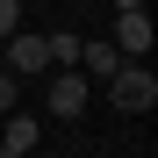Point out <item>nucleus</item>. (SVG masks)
I'll return each mask as SVG.
<instances>
[{
	"label": "nucleus",
	"mask_w": 158,
	"mask_h": 158,
	"mask_svg": "<svg viewBox=\"0 0 158 158\" xmlns=\"http://www.w3.org/2000/svg\"><path fill=\"white\" fill-rule=\"evenodd\" d=\"M0 72H15L22 86H29V79H43V72H50V50H43V36H29V29L0 36Z\"/></svg>",
	"instance_id": "nucleus-1"
},
{
	"label": "nucleus",
	"mask_w": 158,
	"mask_h": 158,
	"mask_svg": "<svg viewBox=\"0 0 158 158\" xmlns=\"http://www.w3.org/2000/svg\"><path fill=\"white\" fill-rule=\"evenodd\" d=\"M108 101L122 115H151L158 108V79H151V65H122L115 79H108Z\"/></svg>",
	"instance_id": "nucleus-2"
},
{
	"label": "nucleus",
	"mask_w": 158,
	"mask_h": 158,
	"mask_svg": "<svg viewBox=\"0 0 158 158\" xmlns=\"http://www.w3.org/2000/svg\"><path fill=\"white\" fill-rule=\"evenodd\" d=\"M50 86H43V108L58 115V122H79L86 115V72H43Z\"/></svg>",
	"instance_id": "nucleus-3"
},
{
	"label": "nucleus",
	"mask_w": 158,
	"mask_h": 158,
	"mask_svg": "<svg viewBox=\"0 0 158 158\" xmlns=\"http://www.w3.org/2000/svg\"><path fill=\"white\" fill-rule=\"evenodd\" d=\"M115 50H122V65H144V50H151V7L115 15Z\"/></svg>",
	"instance_id": "nucleus-4"
},
{
	"label": "nucleus",
	"mask_w": 158,
	"mask_h": 158,
	"mask_svg": "<svg viewBox=\"0 0 158 158\" xmlns=\"http://www.w3.org/2000/svg\"><path fill=\"white\" fill-rule=\"evenodd\" d=\"M79 72H86V79H115V72H122V50L86 36V43H79Z\"/></svg>",
	"instance_id": "nucleus-5"
},
{
	"label": "nucleus",
	"mask_w": 158,
	"mask_h": 158,
	"mask_svg": "<svg viewBox=\"0 0 158 158\" xmlns=\"http://www.w3.org/2000/svg\"><path fill=\"white\" fill-rule=\"evenodd\" d=\"M79 43H86L79 29H50V36H43V50H50V72H79Z\"/></svg>",
	"instance_id": "nucleus-6"
},
{
	"label": "nucleus",
	"mask_w": 158,
	"mask_h": 158,
	"mask_svg": "<svg viewBox=\"0 0 158 158\" xmlns=\"http://www.w3.org/2000/svg\"><path fill=\"white\" fill-rule=\"evenodd\" d=\"M36 137H43V122L15 108V115H7V137H0V151H36Z\"/></svg>",
	"instance_id": "nucleus-7"
},
{
	"label": "nucleus",
	"mask_w": 158,
	"mask_h": 158,
	"mask_svg": "<svg viewBox=\"0 0 158 158\" xmlns=\"http://www.w3.org/2000/svg\"><path fill=\"white\" fill-rule=\"evenodd\" d=\"M15 108H22V79H15V72H0V115H15Z\"/></svg>",
	"instance_id": "nucleus-8"
},
{
	"label": "nucleus",
	"mask_w": 158,
	"mask_h": 158,
	"mask_svg": "<svg viewBox=\"0 0 158 158\" xmlns=\"http://www.w3.org/2000/svg\"><path fill=\"white\" fill-rule=\"evenodd\" d=\"M22 29V0H0V36H15Z\"/></svg>",
	"instance_id": "nucleus-9"
},
{
	"label": "nucleus",
	"mask_w": 158,
	"mask_h": 158,
	"mask_svg": "<svg viewBox=\"0 0 158 158\" xmlns=\"http://www.w3.org/2000/svg\"><path fill=\"white\" fill-rule=\"evenodd\" d=\"M137 7H144V0H115V15H137Z\"/></svg>",
	"instance_id": "nucleus-10"
},
{
	"label": "nucleus",
	"mask_w": 158,
	"mask_h": 158,
	"mask_svg": "<svg viewBox=\"0 0 158 158\" xmlns=\"http://www.w3.org/2000/svg\"><path fill=\"white\" fill-rule=\"evenodd\" d=\"M0 158H29V151H0Z\"/></svg>",
	"instance_id": "nucleus-11"
}]
</instances>
